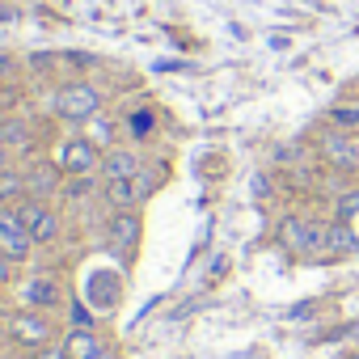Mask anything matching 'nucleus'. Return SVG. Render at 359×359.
I'll return each mask as SVG.
<instances>
[{
    "label": "nucleus",
    "mask_w": 359,
    "mask_h": 359,
    "mask_svg": "<svg viewBox=\"0 0 359 359\" xmlns=\"http://www.w3.org/2000/svg\"><path fill=\"white\" fill-rule=\"evenodd\" d=\"M325 233H330V224H317L309 216H283L279 245H287L292 254H325Z\"/></svg>",
    "instance_id": "f257e3e1"
},
{
    "label": "nucleus",
    "mask_w": 359,
    "mask_h": 359,
    "mask_svg": "<svg viewBox=\"0 0 359 359\" xmlns=\"http://www.w3.org/2000/svg\"><path fill=\"white\" fill-rule=\"evenodd\" d=\"M321 156L330 169H342V173H355L359 169V140L351 131H338V127H325L321 135Z\"/></svg>",
    "instance_id": "f03ea898"
},
{
    "label": "nucleus",
    "mask_w": 359,
    "mask_h": 359,
    "mask_svg": "<svg viewBox=\"0 0 359 359\" xmlns=\"http://www.w3.org/2000/svg\"><path fill=\"white\" fill-rule=\"evenodd\" d=\"M97 106H102V97H97V89H89V85H68V89L55 93V110H60L64 118H93Z\"/></svg>",
    "instance_id": "7ed1b4c3"
},
{
    "label": "nucleus",
    "mask_w": 359,
    "mask_h": 359,
    "mask_svg": "<svg viewBox=\"0 0 359 359\" xmlns=\"http://www.w3.org/2000/svg\"><path fill=\"white\" fill-rule=\"evenodd\" d=\"M30 241H34V237H30V229H26L22 216L0 212V254H5V258H26Z\"/></svg>",
    "instance_id": "20e7f679"
},
{
    "label": "nucleus",
    "mask_w": 359,
    "mask_h": 359,
    "mask_svg": "<svg viewBox=\"0 0 359 359\" xmlns=\"http://www.w3.org/2000/svg\"><path fill=\"white\" fill-rule=\"evenodd\" d=\"M22 220H26V229H30V237H34V241H51V237L60 233V220H55V212H51V208H43V203H30V208H22Z\"/></svg>",
    "instance_id": "39448f33"
},
{
    "label": "nucleus",
    "mask_w": 359,
    "mask_h": 359,
    "mask_svg": "<svg viewBox=\"0 0 359 359\" xmlns=\"http://www.w3.org/2000/svg\"><path fill=\"white\" fill-rule=\"evenodd\" d=\"M60 165H64V173H89L93 165H97V148L89 144V140H72L68 148H64V156H60Z\"/></svg>",
    "instance_id": "423d86ee"
},
{
    "label": "nucleus",
    "mask_w": 359,
    "mask_h": 359,
    "mask_svg": "<svg viewBox=\"0 0 359 359\" xmlns=\"http://www.w3.org/2000/svg\"><path fill=\"white\" fill-rule=\"evenodd\" d=\"M102 169H106V182H114V177H135L140 173V156L127 152V148H114V152H106Z\"/></svg>",
    "instance_id": "0eeeda50"
},
{
    "label": "nucleus",
    "mask_w": 359,
    "mask_h": 359,
    "mask_svg": "<svg viewBox=\"0 0 359 359\" xmlns=\"http://www.w3.org/2000/svg\"><path fill=\"white\" fill-rule=\"evenodd\" d=\"M64 351H68V359H110L106 342H102V338H93V334H85V330H76V334H72V342H68Z\"/></svg>",
    "instance_id": "6e6552de"
},
{
    "label": "nucleus",
    "mask_w": 359,
    "mask_h": 359,
    "mask_svg": "<svg viewBox=\"0 0 359 359\" xmlns=\"http://www.w3.org/2000/svg\"><path fill=\"white\" fill-rule=\"evenodd\" d=\"M22 300H26V304H55V300H60V283L47 279V275H34V279L26 283Z\"/></svg>",
    "instance_id": "1a4fd4ad"
},
{
    "label": "nucleus",
    "mask_w": 359,
    "mask_h": 359,
    "mask_svg": "<svg viewBox=\"0 0 359 359\" xmlns=\"http://www.w3.org/2000/svg\"><path fill=\"white\" fill-rule=\"evenodd\" d=\"M359 245V237L338 220V224H330V233H325V258H338V254H351Z\"/></svg>",
    "instance_id": "9d476101"
},
{
    "label": "nucleus",
    "mask_w": 359,
    "mask_h": 359,
    "mask_svg": "<svg viewBox=\"0 0 359 359\" xmlns=\"http://www.w3.org/2000/svg\"><path fill=\"white\" fill-rule=\"evenodd\" d=\"M110 237H114V245H135V237H140V220H135L131 212H118L114 224H110Z\"/></svg>",
    "instance_id": "9b49d317"
},
{
    "label": "nucleus",
    "mask_w": 359,
    "mask_h": 359,
    "mask_svg": "<svg viewBox=\"0 0 359 359\" xmlns=\"http://www.w3.org/2000/svg\"><path fill=\"white\" fill-rule=\"evenodd\" d=\"M110 203H114V208H131V203H140L135 177H114V182H110Z\"/></svg>",
    "instance_id": "f8f14e48"
},
{
    "label": "nucleus",
    "mask_w": 359,
    "mask_h": 359,
    "mask_svg": "<svg viewBox=\"0 0 359 359\" xmlns=\"http://www.w3.org/2000/svg\"><path fill=\"white\" fill-rule=\"evenodd\" d=\"M330 127H338V131H359V106H334L330 110Z\"/></svg>",
    "instance_id": "ddd939ff"
},
{
    "label": "nucleus",
    "mask_w": 359,
    "mask_h": 359,
    "mask_svg": "<svg viewBox=\"0 0 359 359\" xmlns=\"http://www.w3.org/2000/svg\"><path fill=\"white\" fill-rule=\"evenodd\" d=\"M351 216H359V191H351V195L338 199V220H351Z\"/></svg>",
    "instance_id": "4468645a"
},
{
    "label": "nucleus",
    "mask_w": 359,
    "mask_h": 359,
    "mask_svg": "<svg viewBox=\"0 0 359 359\" xmlns=\"http://www.w3.org/2000/svg\"><path fill=\"white\" fill-rule=\"evenodd\" d=\"M30 191H34V195H47V191H51V169H39V173L30 177Z\"/></svg>",
    "instance_id": "2eb2a0df"
},
{
    "label": "nucleus",
    "mask_w": 359,
    "mask_h": 359,
    "mask_svg": "<svg viewBox=\"0 0 359 359\" xmlns=\"http://www.w3.org/2000/svg\"><path fill=\"white\" fill-rule=\"evenodd\" d=\"M131 131H135V135H148V131H152V114H148V110L131 114Z\"/></svg>",
    "instance_id": "dca6fc26"
},
{
    "label": "nucleus",
    "mask_w": 359,
    "mask_h": 359,
    "mask_svg": "<svg viewBox=\"0 0 359 359\" xmlns=\"http://www.w3.org/2000/svg\"><path fill=\"white\" fill-rule=\"evenodd\" d=\"M18 191H22V182H18V177H13V173H0V195L9 199V195H18Z\"/></svg>",
    "instance_id": "f3484780"
},
{
    "label": "nucleus",
    "mask_w": 359,
    "mask_h": 359,
    "mask_svg": "<svg viewBox=\"0 0 359 359\" xmlns=\"http://www.w3.org/2000/svg\"><path fill=\"white\" fill-rule=\"evenodd\" d=\"M18 334H30V338H43V321H18Z\"/></svg>",
    "instance_id": "a211bd4d"
},
{
    "label": "nucleus",
    "mask_w": 359,
    "mask_h": 359,
    "mask_svg": "<svg viewBox=\"0 0 359 359\" xmlns=\"http://www.w3.org/2000/svg\"><path fill=\"white\" fill-rule=\"evenodd\" d=\"M72 317H76V325H89V313H85V304H76V309H72Z\"/></svg>",
    "instance_id": "6ab92c4d"
},
{
    "label": "nucleus",
    "mask_w": 359,
    "mask_h": 359,
    "mask_svg": "<svg viewBox=\"0 0 359 359\" xmlns=\"http://www.w3.org/2000/svg\"><path fill=\"white\" fill-rule=\"evenodd\" d=\"M43 359H68V351H47Z\"/></svg>",
    "instance_id": "aec40b11"
},
{
    "label": "nucleus",
    "mask_w": 359,
    "mask_h": 359,
    "mask_svg": "<svg viewBox=\"0 0 359 359\" xmlns=\"http://www.w3.org/2000/svg\"><path fill=\"white\" fill-rule=\"evenodd\" d=\"M0 165H5V156H0Z\"/></svg>",
    "instance_id": "412c9836"
},
{
    "label": "nucleus",
    "mask_w": 359,
    "mask_h": 359,
    "mask_svg": "<svg viewBox=\"0 0 359 359\" xmlns=\"http://www.w3.org/2000/svg\"><path fill=\"white\" fill-rule=\"evenodd\" d=\"M355 140H359V131H355Z\"/></svg>",
    "instance_id": "4be33fe9"
}]
</instances>
